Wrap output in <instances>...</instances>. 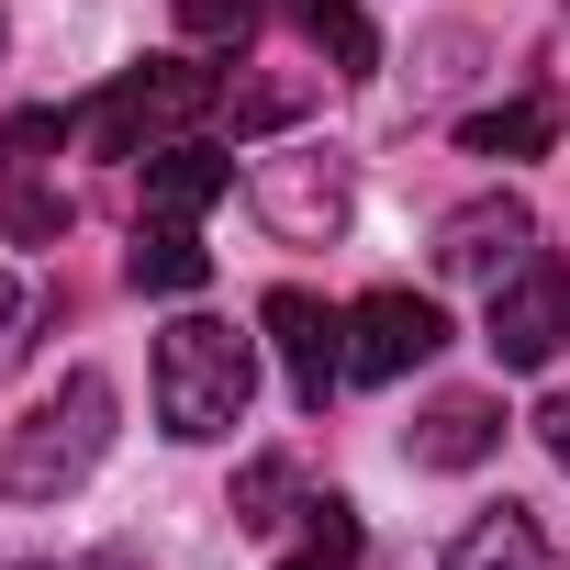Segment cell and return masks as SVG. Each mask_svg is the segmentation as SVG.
Masks as SVG:
<instances>
[{"mask_svg": "<svg viewBox=\"0 0 570 570\" xmlns=\"http://www.w3.org/2000/svg\"><path fill=\"white\" fill-rule=\"evenodd\" d=\"M246 403H257V336L224 314H179L157 336V425L179 448H213L246 425Z\"/></svg>", "mask_w": 570, "mask_h": 570, "instance_id": "6da1fadb", "label": "cell"}, {"mask_svg": "<svg viewBox=\"0 0 570 570\" xmlns=\"http://www.w3.org/2000/svg\"><path fill=\"white\" fill-rule=\"evenodd\" d=\"M112 448V381L101 370H68L57 403H35L12 425V448H0V492H23V503H68Z\"/></svg>", "mask_w": 570, "mask_h": 570, "instance_id": "7a4b0ae2", "label": "cell"}, {"mask_svg": "<svg viewBox=\"0 0 570 570\" xmlns=\"http://www.w3.org/2000/svg\"><path fill=\"white\" fill-rule=\"evenodd\" d=\"M213 112H224V79L190 68V57H157V68H124L101 101H79V146L90 157H157Z\"/></svg>", "mask_w": 570, "mask_h": 570, "instance_id": "3957f363", "label": "cell"}, {"mask_svg": "<svg viewBox=\"0 0 570 570\" xmlns=\"http://www.w3.org/2000/svg\"><path fill=\"white\" fill-rule=\"evenodd\" d=\"M246 202H257V224H268V235L325 246V235H347L358 179H347V157H336V146H279V157H257V168H246Z\"/></svg>", "mask_w": 570, "mask_h": 570, "instance_id": "277c9868", "label": "cell"}, {"mask_svg": "<svg viewBox=\"0 0 570 570\" xmlns=\"http://www.w3.org/2000/svg\"><path fill=\"white\" fill-rule=\"evenodd\" d=\"M559 336H570V268H559V246H525V257L492 279V325H481V347H492L503 370H548Z\"/></svg>", "mask_w": 570, "mask_h": 570, "instance_id": "5b68a950", "label": "cell"}, {"mask_svg": "<svg viewBox=\"0 0 570 570\" xmlns=\"http://www.w3.org/2000/svg\"><path fill=\"white\" fill-rule=\"evenodd\" d=\"M257 325H268L279 370H292V403H303V414H325V403L347 392V314H325L314 292H292V279H279V292L257 303Z\"/></svg>", "mask_w": 570, "mask_h": 570, "instance_id": "8992f818", "label": "cell"}, {"mask_svg": "<svg viewBox=\"0 0 570 570\" xmlns=\"http://www.w3.org/2000/svg\"><path fill=\"white\" fill-rule=\"evenodd\" d=\"M448 347V314L425 303V292H370L358 314H347V381H403V370H425Z\"/></svg>", "mask_w": 570, "mask_h": 570, "instance_id": "52a82bcc", "label": "cell"}, {"mask_svg": "<svg viewBox=\"0 0 570 570\" xmlns=\"http://www.w3.org/2000/svg\"><path fill=\"white\" fill-rule=\"evenodd\" d=\"M525 246H537V213H525L514 190H492V202H459V213L436 224V268H448V279H503Z\"/></svg>", "mask_w": 570, "mask_h": 570, "instance_id": "ba28073f", "label": "cell"}, {"mask_svg": "<svg viewBox=\"0 0 570 570\" xmlns=\"http://www.w3.org/2000/svg\"><path fill=\"white\" fill-rule=\"evenodd\" d=\"M224 190H235V157H224V146H202V135H179V146H157V157H146V213H168V224H202Z\"/></svg>", "mask_w": 570, "mask_h": 570, "instance_id": "9c48e42d", "label": "cell"}, {"mask_svg": "<svg viewBox=\"0 0 570 570\" xmlns=\"http://www.w3.org/2000/svg\"><path fill=\"white\" fill-rule=\"evenodd\" d=\"M503 448V403L492 392H448V403H425V425H414V470H481Z\"/></svg>", "mask_w": 570, "mask_h": 570, "instance_id": "30bf717a", "label": "cell"}, {"mask_svg": "<svg viewBox=\"0 0 570 570\" xmlns=\"http://www.w3.org/2000/svg\"><path fill=\"white\" fill-rule=\"evenodd\" d=\"M135 292H157V303H190L202 279H213V246H202V224H168V213H135Z\"/></svg>", "mask_w": 570, "mask_h": 570, "instance_id": "8fae6325", "label": "cell"}, {"mask_svg": "<svg viewBox=\"0 0 570 570\" xmlns=\"http://www.w3.org/2000/svg\"><path fill=\"white\" fill-rule=\"evenodd\" d=\"M436 570H548V537H537V514L525 503H481L459 537H448V559Z\"/></svg>", "mask_w": 570, "mask_h": 570, "instance_id": "7c38bea8", "label": "cell"}, {"mask_svg": "<svg viewBox=\"0 0 570 570\" xmlns=\"http://www.w3.org/2000/svg\"><path fill=\"white\" fill-rule=\"evenodd\" d=\"M459 146H470V157H548V146H559V101L525 90V101H503V112H470Z\"/></svg>", "mask_w": 570, "mask_h": 570, "instance_id": "4fadbf2b", "label": "cell"}, {"mask_svg": "<svg viewBox=\"0 0 570 570\" xmlns=\"http://www.w3.org/2000/svg\"><path fill=\"white\" fill-rule=\"evenodd\" d=\"M68 224H79V202L46 168H0V235H12V246H57Z\"/></svg>", "mask_w": 570, "mask_h": 570, "instance_id": "5bb4252c", "label": "cell"}, {"mask_svg": "<svg viewBox=\"0 0 570 570\" xmlns=\"http://www.w3.org/2000/svg\"><path fill=\"white\" fill-rule=\"evenodd\" d=\"M292 23L314 35V57H336V79H370L381 68V35H370L358 0H292Z\"/></svg>", "mask_w": 570, "mask_h": 570, "instance_id": "9a60e30c", "label": "cell"}, {"mask_svg": "<svg viewBox=\"0 0 570 570\" xmlns=\"http://www.w3.org/2000/svg\"><path fill=\"white\" fill-rule=\"evenodd\" d=\"M303 570H358V503L347 492H314L303 503Z\"/></svg>", "mask_w": 570, "mask_h": 570, "instance_id": "2e32d148", "label": "cell"}, {"mask_svg": "<svg viewBox=\"0 0 570 570\" xmlns=\"http://www.w3.org/2000/svg\"><path fill=\"white\" fill-rule=\"evenodd\" d=\"M246 537H268V525H292V459H246L235 470V503H224Z\"/></svg>", "mask_w": 570, "mask_h": 570, "instance_id": "e0dca14e", "label": "cell"}, {"mask_svg": "<svg viewBox=\"0 0 570 570\" xmlns=\"http://www.w3.org/2000/svg\"><path fill=\"white\" fill-rule=\"evenodd\" d=\"M179 35H190L202 57H246V35H257V0H179Z\"/></svg>", "mask_w": 570, "mask_h": 570, "instance_id": "ac0fdd59", "label": "cell"}, {"mask_svg": "<svg viewBox=\"0 0 570 570\" xmlns=\"http://www.w3.org/2000/svg\"><path fill=\"white\" fill-rule=\"evenodd\" d=\"M79 135V112H57V101H35V112H12L0 124V168H46L57 146Z\"/></svg>", "mask_w": 570, "mask_h": 570, "instance_id": "d6986e66", "label": "cell"}, {"mask_svg": "<svg viewBox=\"0 0 570 570\" xmlns=\"http://www.w3.org/2000/svg\"><path fill=\"white\" fill-rule=\"evenodd\" d=\"M314 101V79H257V90H224V112L246 124V135H268V124H292Z\"/></svg>", "mask_w": 570, "mask_h": 570, "instance_id": "ffe728a7", "label": "cell"}, {"mask_svg": "<svg viewBox=\"0 0 570 570\" xmlns=\"http://www.w3.org/2000/svg\"><path fill=\"white\" fill-rule=\"evenodd\" d=\"M537 448H548V459H559V470H570V381H559V392H548V403H537Z\"/></svg>", "mask_w": 570, "mask_h": 570, "instance_id": "44dd1931", "label": "cell"}, {"mask_svg": "<svg viewBox=\"0 0 570 570\" xmlns=\"http://www.w3.org/2000/svg\"><path fill=\"white\" fill-rule=\"evenodd\" d=\"M23 358V279H0V370Z\"/></svg>", "mask_w": 570, "mask_h": 570, "instance_id": "7402d4cb", "label": "cell"}, {"mask_svg": "<svg viewBox=\"0 0 570 570\" xmlns=\"http://www.w3.org/2000/svg\"><path fill=\"white\" fill-rule=\"evenodd\" d=\"M0 57H12V23H0Z\"/></svg>", "mask_w": 570, "mask_h": 570, "instance_id": "603a6c76", "label": "cell"}, {"mask_svg": "<svg viewBox=\"0 0 570 570\" xmlns=\"http://www.w3.org/2000/svg\"><path fill=\"white\" fill-rule=\"evenodd\" d=\"M35 570H46V559H35Z\"/></svg>", "mask_w": 570, "mask_h": 570, "instance_id": "cb8c5ba5", "label": "cell"}, {"mask_svg": "<svg viewBox=\"0 0 570 570\" xmlns=\"http://www.w3.org/2000/svg\"><path fill=\"white\" fill-rule=\"evenodd\" d=\"M292 570H303V559H292Z\"/></svg>", "mask_w": 570, "mask_h": 570, "instance_id": "d4e9b609", "label": "cell"}]
</instances>
